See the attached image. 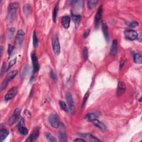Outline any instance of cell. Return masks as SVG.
Wrapping results in <instances>:
<instances>
[{"label": "cell", "mask_w": 142, "mask_h": 142, "mask_svg": "<svg viewBox=\"0 0 142 142\" xmlns=\"http://www.w3.org/2000/svg\"><path fill=\"white\" fill-rule=\"evenodd\" d=\"M65 98H66L67 103L68 104L69 110L71 112V114H73L75 112V106L72 98V95L71 93L68 92L66 93V95H65Z\"/></svg>", "instance_id": "277c9868"}, {"label": "cell", "mask_w": 142, "mask_h": 142, "mask_svg": "<svg viewBox=\"0 0 142 142\" xmlns=\"http://www.w3.org/2000/svg\"><path fill=\"white\" fill-rule=\"evenodd\" d=\"M88 50H87V48H84L82 53L83 59L84 61H86L87 60V58H88Z\"/></svg>", "instance_id": "f1b7e54d"}, {"label": "cell", "mask_w": 142, "mask_h": 142, "mask_svg": "<svg viewBox=\"0 0 142 142\" xmlns=\"http://www.w3.org/2000/svg\"><path fill=\"white\" fill-rule=\"evenodd\" d=\"M16 61H17V58H15L10 61V62H9V64H8V65L7 68V71H8L10 69H11V68L13 65L16 64Z\"/></svg>", "instance_id": "f546056e"}, {"label": "cell", "mask_w": 142, "mask_h": 142, "mask_svg": "<svg viewBox=\"0 0 142 142\" xmlns=\"http://www.w3.org/2000/svg\"><path fill=\"white\" fill-rule=\"evenodd\" d=\"M134 61L137 64H141L142 62V56L139 53H136L134 54Z\"/></svg>", "instance_id": "603a6c76"}, {"label": "cell", "mask_w": 142, "mask_h": 142, "mask_svg": "<svg viewBox=\"0 0 142 142\" xmlns=\"http://www.w3.org/2000/svg\"><path fill=\"white\" fill-rule=\"evenodd\" d=\"M96 118H97V116H96V115L95 113H88V114L86 115V119L89 122H92L94 119Z\"/></svg>", "instance_id": "d4e9b609"}, {"label": "cell", "mask_w": 142, "mask_h": 142, "mask_svg": "<svg viewBox=\"0 0 142 142\" xmlns=\"http://www.w3.org/2000/svg\"><path fill=\"white\" fill-rule=\"evenodd\" d=\"M50 75H51V77L52 78V80H53V82H56L57 81V76L56 75L55 72H54V71H53V70H52V71H51Z\"/></svg>", "instance_id": "1f68e13d"}, {"label": "cell", "mask_w": 142, "mask_h": 142, "mask_svg": "<svg viewBox=\"0 0 142 142\" xmlns=\"http://www.w3.org/2000/svg\"><path fill=\"white\" fill-rule=\"evenodd\" d=\"M52 44L54 53H55L56 55L58 56L61 52V47L58 37L57 34H54L52 37Z\"/></svg>", "instance_id": "7a4b0ae2"}, {"label": "cell", "mask_w": 142, "mask_h": 142, "mask_svg": "<svg viewBox=\"0 0 142 142\" xmlns=\"http://www.w3.org/2000/svg\"><path fill=\"white\" fill-rule=\"evenodd\" d=\"M2 52H3V47L1 46V57L2 55Z\"/></svg>", "instance_id": "b9f144b4"}, {"label": "cell", "mask_w": 142, "mask_h": 142, "mask_svg": "<svg viewBox=\"0 0 142 142\" xmlns=\"http://www.w3.org/2000/svg\"><path fill=\"white\" fill-rule=\"evenodd\" d=\"M138 34L136 31L132 30H126L124 32V35H125L126 37L131 41H134L137 39Z\"/></svg>", "instance_id": "ba28073f"}, {"label": "cell", "mask_w": 142, "mask_h": 142, "mask_svg": "<svg viewBox=\"0 0 142 142\" xmlns=\"http://www.w3.org/2000/svg\"><path fill=\"white\" fill-rule=\"evenodd\" d=\"M18 131L21 134L23 135H27L28 132V129L25 127V126H18Z\"/></svg>", "instance_id": "cb8c5ba5"}, {"label": "cell", "mask_w": 142, "mask_h": 142, "mask_svg": "<svg viewBox=\"0 0 142 142\" xmlns=\"http://www.w3.org/2000/svg\"><path fill=\"white\" fill-rule=\"evenodd\" d=\"M70 21H71V18H70L69 16H63L61 18V23H62L63 27L65 28V29H68L69 28Z\"/></svg>", "instance_id": "e0dca14e"}, {"label": "cell", "mask_w": 142, "mask_h": 142, "mask_svg": "<svg viewBox=\"0 0 142 142\" xmlns=\"http://www.w3.org/2000/svg\"><path fill=\"white\" fill-rule=\"evenodd\" d=\"M48 121L52 127L57 128L60 126L58 118L56 114L53 113V114L50 115L48 118Z\"/></svg>", "instance_id": "5b68a950"}, {"label": "cell", "mask_w": 142, "mask_h": 142, "mask_svg": "<svg viewBox=\"0 0 142 142\" xmlns=\"http://www.w3.org/2000/svg\"><path fill=\"white\" fill-rule=\"evenodd\" d=\"M72 18L74 22H75L76 26V27H77L78 26L80 25V20H81V16L78 15H73Z\"/></svg>", "instance_id": "ffe728a7"}, {"label": "cell", "mask_w": 142, "mask_h": 142, "mask_svg": "<svg viewBox=\"0 0 142 142\" xmlns=\"http://www.w3.org/2000/svg\"><path fill=\"white\" fill-rule=\"evenodd\" d=\"M60 106L61 108V110H63L65 112H68V108L67 107L66 104L65 103V102L63 101H60Z\"/></svg>", "instance_id": "83f0119b"}, {"label": "cell", "mask_w": 142, "mask_h": 142, "mask_svg": "<svg viewBox=\"0 0 142 142\" xmlns=\"http://www.w3.org/2000/svg\"><path fill=\"white\" fill-rule=\"evenodd\" d=\"M9 133V131L7 129L3 128L1 126V129H0V141L3 142L6 139V138L8 136Z\"/></svg>", "instance_id": "9a60e30c"}, {"label": "cell", "mask_w": 142, "mask_h": 142, "mask_svg": "<svg viewBox=\"0 0 142 142\" xmlns=\"http://www.w3.org/2000/svg\"><path fill=\"white\" fill-rule=\"evenodd\" d=\"M126 89L125 84L122 82H119L117 87V95L118 96H121L124 93Z\"/></svg>", "instance_id": "4fadbf2b"}, {"label": "cell", "mask_w": 142, "mask_h": 142, "mask_svg": "<svg viewBox=\"0 0 142 142\" xmlns=\"http://www.w3.org/2000/svg\"><path fill=\"white\" fill-rule=\"evenodd\" d=\"M73 5L77 7H80L82 6V1H76L72 2Z\"/></svg>", "instance_id": "e575fe53"}, {"label": "cell", "mask_w": 142, "mask_h": 142, "mask_svg": "<svg viewBox=\"0 0 142 142\" xmlns=\"http://www.w3.org/2000/svg\"><path fill=\"white\" fill-rule=\"evenodd\" d=\"M124 63H125V61H124V60H122V61H121V62H120V65H119L120 68H122L123 67V65L124 64Z\"/></svg>", "instance_id": "f35d334b"}, {"label": "cell", "mask_w": 142, "mask_h": 142, "mask_svg": "<svg viewBox=\"0 0 142 142\" xmlns=\"http://www.w3.org/2000/svg\"><path fill=\"white\" fill-rule=\"evenodd\" d=\"M17 93V87H14L8 91V92L6 94L5 97V99L6 101L11 100L12 98H14Z\"/></svg>", "instance_id": "30bf717a"}, {"label": "cell", "mask_w": 142, "mask_h": 142, "mask_svg": "<svg viewBox=\"0 0 142 142\" xmlns=\"http://www.w3.org/2000/svg\"><path fill=\"white\" fill-rule=\"evenodd\" d=\"M39 135V129L37 128H34V129L33 130L32 133H31L28 138L26 140V142H31L33 141H34L36 140L37 138L38 137Z\"/></svg>", "instance_id": "8fae6325"}, {"label": "cell", "mask_w": 142, "mask_h": 142, "mask_svg": "<svg viewBox=\"0 0 142 142\" xmlns=\"http://www.w3.org/2000/svg\"><path fill=\"white\" fill-rule=\"evenodd\" d=\"M102 32L103 33V35L105 39H106V41L108 42L109 41V32H108V26L106 22H103L102 23Z\"/></svg>", "instance_id": "2e32d148"}, {"label": "cell", "mask_w": 142, "mask_h": 142, "mask_svg": "<svg viewBox=\"0 0 142 142\" xmlns=\"http://www.w3.org/2000/svg\"><path fill=\"white\" fill-rule=\"evenodd\" d=\"M89 93L88 92L87 93L86 95H85L84 97L83 98V102H82V107H84V105L86 104V102L87 99H88V98L89 97Z\"/></svg>", "instance_id": "836d02e7"}, {"label": "cell", "mask_w": 142, "mask_h": 142, "mask_svg": "<svg viewBox=\"0 0 142 142\" xmlns=\"http://www.w3.org/2000/svg\"><path fill=\"white\" fill-rule=\"evenodd\" d=\"M6 64L5 62H3L2 63V65L1 69V76H3V74L5 73V71H6Z\"/></svg>", "instance_id": "d6a6232c"}, {"label": "cell", "mask_w": 142, "mask_h": 142, "mask_svg": "<svg viewBox=\"0 0 142 142\" xmlns=\"http://www.w3.org/2000/svg\"><path fill=\"white\" fill-rule=\"evenodd\" d=\"M15 31V29L14 28H10L8 29V36H9V38H11L12 37V35L14 34V32Z\"/></svg>", "instance_id": "d590c367"}, {"label": "cell", "mask_w": 142, "mask_h": 142, "mask_svg": "<svg viewBox=\"0 0 142 142\" xmlns=\"http://www.w3.org/2000/svg\"><path fill=\"white\" fill-rule=\"evenodd\" d=\"M14 49V47L12 46L10 44L9 45H8V56H11Z\"/></svg>", "instance_id": "8d00e7d4"}, {"label": "cell", "mask_w": 142, "mask_h": 142, "mask_svg": "<svg viewBox=\"0 0 142 142\" xmlns=\"http://www.w3.org/2000/svg\"><path fill=\"white\" fill-rule=\"evenodd\" d=\"M102 13H103V6H100L99 8H98L97 14H96L95 16V28H98V26H99L100 21L101 20Z\"/></svg>", "instance_id": "9c48e42d"}, {"label": "cell", "mask_w": 142, "mask_h": 142, "mask_svg": "<svg viewBox=\"0 0 142 142\" xmlns=\"http://www.w3.org/2000/svg\"><path fill=\"white\" fill-rule=\"evenodd\" d=\"M139 24L136 21H133V22H131L129 23V26L130 27H137V26H138Z\"/></svg>", "instance_id": "74e56055"}, {"label": "cell", "mask_w": 142, "mask_h": 142, "mask_svg": "<svg viewBox=\"0 0 142 142\" xmlns=\"http://www.w3.org/2000/svg\"><path fill=\"white\" fill-rule=\"evenodd\" d=\"M38 43V38L37 37L36 32L34 31L33 32V45L34 47H36L37 46Z\"/></svg>", "instance_id": "484cf974"}, {"label": "cell", "mask_w": 142, "mask_h": 142, "mask_svg": "<svg viewBox=\"0 0 142 142\" xmlns=\"http://www.w3.org/2000/svg\"><path fill=\"white\" fill-rule=\"evenodd\" d=\"M17 74V70H14V71L10 72L8 74L7 76H6L5 80H4L3 82L2 83V86H1L2 91L6 88V87L7 86L8 83L10 82L15 77H16Z\"/></svg>", "instance_id": "3957f363"}, {"label": "cell", "mask_w": 142, "mask_h": 142, "mask_svg": "<svg viewBox=\"0 0 142 142\" xmlns=\"http://www.w3.org/2000/svg\"><path fill=\"white\" fill-rule=\"evenodd\" d=\"M31 59L32 61V64H33V73H36L40 69V64L38 63V61L37 58L36 56L35 55L34 53H31Z\"/></svg>", "instance_id": "52a82bcc"}, {"label": "cell", "mask_w": 142, "mask_h": 142, "mask_svg": "<svg viewBox=\"0 0 142 142\" xmlns=\"http://www.w3.org/2000/svg\"><path fill=\"white\" fill-rule=\"evenodd\" d=\"M58 7H59V2L56 4L55 7H54L53 11V14H52V19L53 21L55 22L56 21L58 11Z\"/></svg>", "instance_id": "44dd1931"}, {"label": "cell", "mask_w": 142, "mask_h": 142, "mask_svg": "<svg viewBox=\"0 0 142 142\" xmlns=\"http://www.w3.org/2000/svg\"><path fill=\"white\" fill-rule=\"evenodd\" d=\"M118 43L117 40H114L113 41L112 47L110 48V54L111 56H116L117 53V50H118Z\"/></svg>", "instance_id": "ac0fdd59"}, {"label": "cell", "mask_w": 142, "mask_h": 142, "mask_svg": "<svg viewBox=\"0 0 142 142\" xmlns=\"http://www.w3.org/2000/svg\"><path fill=\"white\" fill-rule=\"evenodd\" d=\"M74 142H86V141H85L84 139H79V138H78V139H75V141H74Z\"/></svg>", "instance_id": "ab89813d"}, {"label": "cell", "mask_w": 142, "mask_h": 142, "mask_svg": "<svg viewBox=\"0 0 142 142\" xmlns=\"http://www.w3.org/2000/svg\"><path fill=\"white\" fill-rule=\"evenodd\" d=\"M92 122L94 124V125L97 126L102 132H104V131L106 130V126L104 125V123H103L102 122L99 121V120L97 119V118L94 119Z\"/></svg>", "instance_id": "5bb4252c"}, {"label": "cell", "mask_w": 142, "mask_h": 142, "mask_svg": "<svg viewBox=\"0 0 142 142\" xmlns=\"http://www.w3.org/2000/svg\"><path fill=\"white\" fill-rule=\"evenodd\" d=\"M18 7V3L17 2H13L10 4L8 10V18L10 21L14 19Z\"/></svg>", "instance_id": "6da1fadb"}, {"label": "cell", "mask_w": 142, "mask_h": 142, "mask_svg": "<svg viewBox=\"0 0 142 142\" xmlns=\"http://www.w3.org/2000/svg\"><path fill=\"white\" fill-rule=\"evenodd\" d=\"M60 142H66L67 138L65 135V131L63 129H61L60 132Z\"/></svg>", "instance_id": "7402d4cb"}, {"label": "cell", "mask_w": 142, "mask_h": 142, "mask_svg": "<svg viewBox=\"0 0 142 142\" xmlns=\"http://www.w3.org/2000/svg\"><path fill=\"white\" fill-rule=\"evenodd\" d=\"M45 135L48 141L51 142H56L57 141L55 138H54L52 134H50V133H46Z\"/></svg>", "instance_id": "4316f807"}, {"label": "cell", "mask_w": 142, "mask_h": 142, "mask_svg": "<svg viewBox=\"0 0 142 142\" xmlns=\"http://www.w3.org/2000/svg\"><path fill=\"white\" fill-rule=\"evenodd\" d=\"M25 33L22 30H19L18 31L17 33L16 40L17 43H18L19 45H21L23 41L24 40V38H25Z\"/></svg>", "instance_id": "7c38bea8"}, {"label": "cell", "mask_w": 142, "mask_h": 142, "mask_svg": "<svg viewBox=\"0 0 142 142\" xmlns=\"http://www.w3.org/2000/svg\"><path fill=\"white\" fill-rule=\"evenodd\" d=\"M89 33V30H88L86 32V33H85V34H84V38H86L88 36Z\"/></svg>", "instance_id": "60d3db41"}, {"label": "cell", "mask_w": 142, "mask_h": 142, "mask_svg": "<svg viewBox=\"0 0 142 142\" xmlns=\"http://www.w3.org/2000/svg\"><path fill=\"white\" fill-rule=\"evenodd\" d=\"M20 113L21 110L19 108H16V110H14V113H13L12 115L9 119V121H8V123L10 124V125H12V124H15L18 121L19 115H20Z\"/></svg>", "instance_id": "8992f818"}, {"label": "cell", "mask_w": 142, "mask_h": 142, "mask_svg": "<svg viewBox=\"0 0 142 142\" xmlns=\"http://www.w3.org/2000/svg\"><path fill=\"white\" fill-rule=\"evenodd\" d=\"M98 3V0H91V1H87V7H88L89 10H92L95 7Z\"/></svg>", "instance_id": "d6986e66"}, {"label": "cell", "mask_w": 142, "mask_h": 142, "mask_svg": "<svg viewBox=\"0 0 142 142\" xmlns=\"http://www.w3.org/2000/svg\"><path fill=\"white\" fill-rule=\"evenodd\" d=\"M31 10V6L29 5V4H26L23 7V11L25 14H28L30 12Z\"/></svg>", "instance_id": "4dcf8cb0"}]
</instances>
